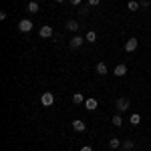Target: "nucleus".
Masks as SVG:
<instances>
[{"mask_svg":"<svg viewBox=\"0 0 151 151\" xmlns=\"http://www.w3.org/2000/svg\"><path fill=\"white\" fill-rule=\"evenodd\" d=\"M83 40H85V38H83V36H79V35L73 36V38H70V42H69V47L70 48H79L83 45Z\"/></svg>","mask_w":151,"mask_h":151,"instance_id":"0eeeda50","label":"nucleus"},{"mask_svg":"<svg viewBox=\"0 0 151 151\" xmlns=\"http://www.w3.org/2000/svg\"><path fill=\"white\" fill-rule=\"evenodd\" d=\"M18 30H20V32H30V30H32V22H30L28 18H22V20L18 22Z\"/></svg>","mask_w":151,"mask_h":151,"instance_id":"f257e3e1","label":"nucleus"},{"mask_svg":"<svg viewBox=\"0 0 151 151\" xmlns=\"http://www.w3.org/2000/svg\"><path fill=\"white\" fill-rule=\"evenodd\" d=\"M73 129H75L77 133H83V131L87 129V125H85V121H81V119H75V121H73Z\"/></svg>","mask_w":151,"mask_h":151,"instance_id":"39448f33","label":"nucleus"},{"mask_svg":"<svg viewBox=\"0 0 151 151\" xmlns=\"http://www.w3.org/2000/svg\"><path fill=\"white\" fill-rule=\"evenodd\" d=\"M85 101H87V99H85L81 93H75V95H73V103H75V105H85Z\"/></svg>","mask_w":151,"mask_h":151,"instance_id":"9b49d317","label":"nucleus"},{"mask_svg":"<svg viewBox=\"0 0 151 151\" xmlns=\"http://www.w3.org/2000/svg\"><path fill=\"white\" fill-rule=\"evenodd\" d=\"M97 99H87V101H85V109H87V111H95V109H97Z\"/></svg>","mask_w":151,"mask_h":151,"instance_id":"1a4fd4ad","label":"nucleus"},{"mask_svg":"<svg viewBox=\"0 0 151 151\" xmlns=\"http://www.w3.org/2000/svg\"><path fill=\"white\" fill-rule=\"evenodd\" d=\"M109 147H111V149H117V147H121V139L113 137V139L109 141Z\"/></svg>","mask_w":151,"mask_h":151,"instance_id":"f3484780","label":"nucleus"},{"mask_svg":"<svg viewBox=\"0 0 151 151\" xmlns=\"http://www.w3.org/2000/svg\"><path fill=\"white\" fill-rule=\"evenodd\" d=\"M149 6V0H141V8H147Z\"/></svg>","mask_w":151,"mask_h":151,"instance_id":"412c9836","label":"nucleus"},{"mask_svg":"<svg viewBox=\"0 0 151 151\" xmlns=\"http://www.w3.org/2000/svg\"><path fill=\"white\" fill-rule=\"evenodd\" d=\"M111 121H113V125H115V127H121V125H123V119H121L119 115H115Z\"/></svg>","mask_w":151,"mask_h":151,"instance_id":"6ab92c4d","label":"nucleus"},{"mask_svg":"<svg viewBox=\"0 0 151 151\" xmlns=\"http://www.w3.org/2000/svg\"><path fill=\"white\" fill-rule=\"evenodd\" d=\"M40 103H42V107H50V105L55 103V95H52V93H42Z\"/></svg>","mask_w":151,"mask_h":151,"instance_id":"f03ea898","label":"nucleus"},{"mask_svg":"<svg viewBox=\"0 0 151 151\" xmlns=\"http://www.w3.org/2000/svg\"><path fill=\"white\" fill-rule=\"evenodd\" d=\"M101 4V0H89V6H99Z\"/></svg>","mask_w":151,"mask_h":151,"instance_id":"aec40b11","label":"nucleus"},{"mask_svg":"<svg viewBox=\"0 0 151 151\" xmlns=\"http://www.w3.org/2000/svg\"><path fill=\"white\" fill-rule=\"evenodd\" d=\"M137 45H139V42H137V38H133V36H131L127 42H125V52H133V50L137 48Z\"/></svg>","mask_w":151,"mask_h":151,"instance_id":"7ed1b4c3","label":"nucleus"},{"mask_svg":"<svg viewBox=\"0 0 151 151\" xmlns=\"http://www.w3.org/2000/svg\"><path fill=\"white\" fill-rule=\"evenodd\" d=\"M113 73H115V77H123V75H127V65H125V63H121V65H117Z\"/></svg>","mask_w":151,"mask_h":151,"instance_id":"423d86ee","label":"nucleus"},{"mask_svg":"<svg viewBox=\"0 0 151 151\" xmlns=\"http://www.w3.org/2000/svg\"><path fill=\"white\" fill-rule=\"evenodd\" d=\"M139 6H141V4H139V2H135V0H129V2H127V8H129L131 12L139 10Z\"/></svg>","mask_w":151,"mask_h":151,"instance_id":"2eb2a0df","label":"nucleus"},{"mask_svg":"<svg viewBox=\"0 0 151 151\" xmlns=\"http://www.w3.org/2000/svg\"><path fill=\"white\" fill-rule=\"evenodd\" d=\"M85 40H89V42H95V40H97V32H95V30H89V32L85 35Z\"/></svg>","mask_w":151,"mask_h":151,"instance_id":"dca6fc26","label":"nucleus"},{"mask_svg":"<svg viewBox=\"0 0 151 151\" xmlns=\"http://www.w3.org/2000/svg\"><path fill=\"white\" fill-rule=\"evenodd\" d=\"M38 35H40V38H50V36H52V28L45 24V26H42V28L38 30Z\"/></svg>","mask_w":151,"mask_h":151,"instance_id":"6e6552de","label":"nucleus"},{"mask_svg":"<svg viewBox=\"0 0 151 151\" xmlns=\"http://www.w3.org/2000/svg\"><path fill=\"white\" fill-rule=\"evenodd\" d=\"M121 147H123V149H125V151H131V149H133V147H135V143H133V141H131V139H125V141H123V143H121Z\"/></svg>","mask_w":151,"mask_h":151,"instance_id":"4468645a","label":"nucleus"},{"mask_svg":"<svg viewBox=\"0 0 151 151\" xmlns=\"http://www.w3.org/2000/svg\"><path fill=\"white\" fill-rule=\"evenodd\" d=\"M57 2H65V0H57Z\"/></svg>","mask_w":151,"mask_h":151,"instance_id":"b1692460","label":"nucleus"},{"mask_svg":"<svg viewBox=\"0 0 151 151\" xmlns=\"http://www.w3.org/2000/svg\"><path fill=\"white\" fill-rule=\"evenodd\" d=\"M67 30L77 32V30H79V22H77V20H69V22H67Z\"/></svg>","mask_w":151,"mask_h":151,"instance_id":"f8f14e48","label":"nucleus"},{"mask_svg":"<svg viewBox=\"0 0 151 151\" xmlns=\"http://www.w3.org/2000/svg\"><path fill=\"white\" fill-rule=\"evenodd\" d=\"M97 73H99V75H107V73H109V69H107V65H105L103 60L97 63Z\"/></svg>","mask_w":151,"mask_h":151,"instance_id":"ddd939ff","label":"nucleus"},{"mask_svg":"<svg viewBox=\"0 0 151 151\" xmlns=\"http://www.w3.org/2000/svg\"><path fill=\"white\" fill-rule=\"evenodd\" d=\"M38 8H40V6H38V2H35V0H30V2L26 4V10L32 12V14H35V12H38Z\"/></svg>","mask_w":151,"mask_h":151,"instance_id":"9d476101","label":"nucleus"},{"mask_svg":"<svg viewBox=\"0 0 151 151\" xmlns=\"http://www.w3.org/2000/svg\"><path fill=\"white\" fill-rule=\"evenodd\" d=\"M69 2H70V4H73V6H79V4H81L83 0H69Z\"/></svg>","mask_w":151,"mask_h":151,"instance_id":"4be33fe9","label":"nucleus"},{"mask_svg":"<svg viewBox=\"0 0 151 151\" xmlns=\"http://www.w3.org/2000/svg\"><path fill=\"white\" fill-rule=\"evenodd\" d=\"M81 151H93V147H89V145H85V147H81Z\"/></svg>","mask_w":151,"mask_h":151,"instance_id":"5701e85b","label":"nucleus"},{"mask_svg":"<svg viewBox=\"0 0 151 151\" xmlns=\"http://www.w3.org/2000/svg\"><path fill=\"white\" fill-rule=\"evenodd\" d=\"M129 121H131V125H139V123H141V115H137V113H133Z\"/></svg>","mask_w":151,"mask_h":151,"instance_id":"a211bd4d","label":"nucleus"},{"mask_svg":"<svg viewBox=\"0 0 151 151\" xmlns=\"http://www.w3.org/2000/svg\"><path fill=\"white\" fill-rule=\"evenodd\" d=\"M115 107H117V111H121V113H123V111H127V109H129V101L121 97V99H117Z\"/></svg>","mask_w":151,"mask_h":151,"instance_id":"20e7f679","label":"nucleus"}]
</instances>
